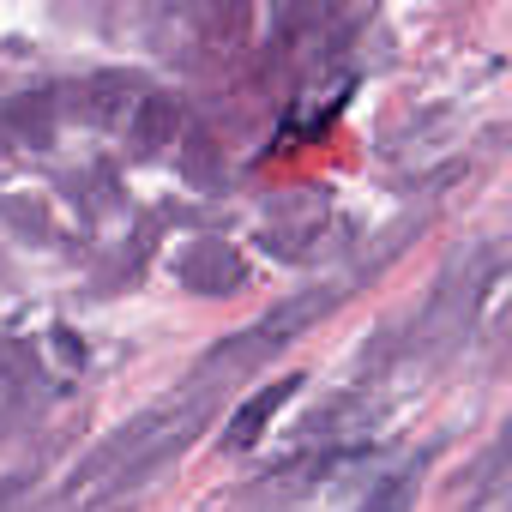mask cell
Instances as JSON below:
<instances>
[{
    "instance_id": "cell-1",
    "label": "cell",
    "mask_w": 512,
    "mask_h": 512,
    "mask_svg": "<svg viewBox=\"0 0 512 512\" xmlns=\"http://www.w3.org/2000/svg\"><path fill=\"white\" fill-rule=\"evenodd\" d=\"M290 386H296V380H284V386H272V392H260V398H253V404H247V410L235 416V428H229V440H235V446H247L253 434H260V422H266V416H272V410H278V404L290 398Z\"/></svg>"
}]
</instances>
